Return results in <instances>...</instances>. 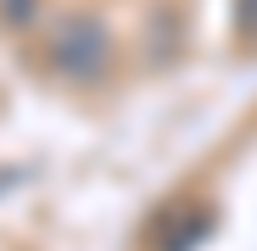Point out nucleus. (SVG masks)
Here are the masks:
<instances>
[{"label":"nucleus","mask_w":257,"mask_h":251,"mask_svg":"<svg viewBox=\"0 0 257 251\" xmlns=\"http://www.w3.org/2000/svg\"><path fill=\"white\" fill-rule=\"evenodd\" d=\"M112 56V39H106V23L90 17V12H78V17H62V28L51 34V62L62 78H78V84H90Z\"/></svg>","instance_id":"nucleus-1"},{"label":"nucleus","mask_w":257,"mask_h":251,"mask_svg":"<svg viewBox=\"0 0 257 251\" xmlns=\"http://www.w3.org/2000/svg\"><path fill=\"white\" fill-rule=\"evenodd\" d=\"M28 6H34V0H6V6H0V12H6V17L17 23V17H28Z\"/></svg>","instance_id":"nucleus-2"}]
</instances>
